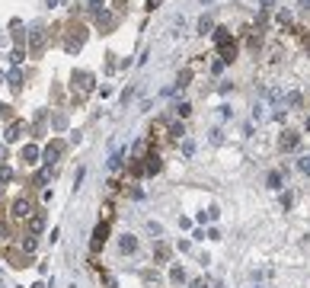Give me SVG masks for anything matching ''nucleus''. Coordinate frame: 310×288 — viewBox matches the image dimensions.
<instances>
[{
	"instance_id": "f257e3e1",
	"label": "nucleus",
	"mask_w": 310,
	"mask_h": 288,
	"mask_svg": "<svg viewBox=\"0 0 310 288\" xmlns=\"http://www.w3.org/2000/svg\"><path fill=\"white\" fill-rule=\"evenodd\" d=\"M71 90H74V99L83 102L86 96L96 90V77H93L90 71H74L71 74Z\"/></svg>"
},
{
	"instance_id": "f03ea898",
	"label": "nucleus",
	"mask_w": 310,
	"mask_h": 288,
	"mask_svg": "<svg viewBox=\"0 0 310 288\" xmlns=\"http://www.w3.org/2000/svg\"><path fill=\"white\" fill-rule=\"evenodd\" d=\"M83 42H86V26H80V23H67V36H64V51L77 54L80 48H83Z\"/></svg>"
},
{
	"instance_id": "7ed1b4c3",
	"label": "nucleus",
	"mask_w": 310,
	"mask_h": 288,
	"mask_svg": "<svg viewBox=\"0 0 310 288\" xmlns=\"http://www.w3.org/2000/svg\"><path fill=\"white\" fill-rule=\"evenodd\" d=\"M26 39H29V51H32V54H42L45 42H48V29H45L42 23H36V26L29 29V36H26Z\"/></svg>"
},
{
	"instance_id": "20e7f679",
	"label": "nucleus",
	"mask_w": 310,
	"mask_h": 288,
	"mask_svg": "<svg viewBox=\"0 0 310 288\" xmlns=\"http://www.w3.org/2000/svg\"><path fill=\"white\" fill-rule=\"evenodd\" d=\"M278 150H285V154H291V150H301V132H294V128H285L278 138Z\"/></svg>"
},
{
	"instance_id": "39448f33",
	"label": "nucleus",
	"mask_w": 310,
	"mask_h": 288,
	"mask_svg": "<svg viewBox=\"0 0 310 288\" xmlns=\"http://www.w3.org/2000/svg\"><path fill=\"white\" fill-rule=\"evenodd\" d=\"M118 26V16L112 10H99L96 13V29H103V36H109V32H116Z\"/></svg>"
},
{
	"instance_id": "423d86ee",
	"label": "nucleus",
	"mask_w": 310,
	"mask_h": 288,
	"mask_svg": "<svg viewBox=\"0 0 310 288\" xmlns=\"http://www.w3.org/2000/svg\"><path fill=\"white\" fill-rule=\"evenodd\" d=\"M109 240V221H99L96 228H93V237H90V250L93 253H99L103 250V243Z\"/></svg>"
},
{
	"instance_id": "0eeeda50",
	"label": "nucleus",
	"mask_w": 310,
	"mask_h": 288,
	"mask_svg": "<svg viewBox=\"0 0 310 288\" xmlns=\"http://www.w3.org/2000/svg\"><path fill=\"white\" fill-rule=\"evenodd\" d=\"M64 150H67V144H64L61 138H51V144L45 147V160H48V167H51L55 160H61V157H64Z\"/></svg>"
},
{
	"instance_id": "6e6552de",
	"label": "nucleus",
	"mask_w": 310,
	"mask_h": 288,
	"mask_svg": "<svg viewBox=\"0 0 310 288\" xmlns=\"http://www.w3.org/2000/svg\"><path fill=\"white\" fill-rule=\"evenodd\" d=\"M141 163H144V176H154V173L163 170V160H160V154H154V150L141 157Z\"/></svg>"
},
{
	"instance_id": "1a4fd4ad",
	"label": "nucleus",
	"mask_w": 310,
	"mask_h": 288,
	"mask_svg": "<svg viewBox=\"0 0 310 288\" xmlns=\"http://www.w3.org/2000/svg\"><path fill=\"white\" fill-rule=\"evenodd\" d=\"M26 231H29L32 237L42 234V231H45V211H32V215L26 218Z\"/></svg>"
},
{
	"instance_id": "9d476101",
	"label": "nucleus",
	"mask_w": 310,
	"mask_h": 288,
	"mask_svg": "<svg viewBox=\"0 0 310 288\" xmlns=\"http://www.w3.org/2000/svg\"><path fill=\"white\" fill-rule=\"evenodd\" d=\"M23 132H29V125H26L23 119H13V122H10V128H6V135H3V138L10 141V144H16L19 138H23Z\"/></svg>"
},
{
	"instance_id": "9b49d317",
	"label": "nucleus",
	"mask_w": 310,
	"mask_h": 288,
	"mask_svg": "<svg viewBox=\"0 0 310 288\" xmlns=\"http://www.w3.org/2000/svg\"><path fill=\"white\" fill-rule=\"evenodd\" d=\"M32 211H36V208H32V202H29L26 195H19L16 202H13V218H19V221H26Z\"/></svg>"
},
{
	"instance_id": "f8f14e48",
	"label": "nucleus",
	"mask_w": 310,
	"mask_h": 288,
	"mask_svg": "<svg viewBox=\"0 0 310 288\" xmlns=\"http://www.w3.org/2000/svg\"><path fill=\"white\" fill-rule=\"evenodd\" d=\"M218 51H221V61H224V64H231V61L237 58V42H233V39H227V42L218 45Z\"/></svg>"
},
{
	"instance_id": "ddd939ff",
	"label": "nucleus",
	"mask_w": 310,
	"mask_h": 288,
	"mask_svg": "<svg viewBox=\"0 0 310 288\" xmlns=\"http://www.w3.org/2000/svg\"><path fill=\"white\" fill-rule=\"evenodd\" d=\"M6 84H10L13 93H19V90H23V71H19V67H13V71L6 74Z\"/></svg>"
},
{
	"instance_id": "4468645a",
	"label": "nucleus",
	"mask_w": 310,
	"mask_h": 288,
	"mask_svg": "<svg viewBox=\"0 0 310 288\" xmlns=\"http://www.w3.org/2000/svg\"><path fill=\"white\" fill-rule=\"evenodd\" d=\"M266 186H269V189H281V186H285V173H281V170H269Z\"/></svg>"
},
{
	"instance_id": "2eb2a0df",
	"label": "nucleus",
	"mask_w": 310,
	"mask_h": 288,
	"mask_svg": "<svg viewBox=\"0 0 310 288\" xmlns=\"http://www.w3.org/2000/svg\"><path fill=\"white\" fill-rule=\"evenodd\" d=\"M118 250H122V253H134V250H138V237H134V234H122V237H118Z\"/></svg>"
},
{
	"instance_id": "dca6fc26",
	"label": "nucleus",
	"mask_w": 310,
	"mask_h": 288,
	"mask_svg": "<svg viewBox=\"0 0 310 288\" xmlns=\"http://www.w3.org/2000/svg\"><path fill=\"white\" fill-rule=\"evenodd\" d=\"M39 154H42V150H39L36 144H26V147L19 150V160H26V163H36V160H39Z\"/></svg>"
},
{
	"instance_id": "f3484780",
	"label": "nucleus",
	"mask_w": 310,
	"mask_h": 288,
	"mask_svg": "<svg viewBox=\"0 0 310 288\" xmlns=\"http://www.w3.org/2000/svg\"><path fill=\"white\" fill-rule=\"evenodd\" d=\"M170 282L173 285H183L186 282V269H183V266H173V269H170Z\"/></svg>"
},
{
	"instance_id": "a211bd4d",
	"label": "nucleus",
	"mask_w": 310,
	"mask_h": 288,
	"mask_svg": "<svg viewBox=\"0 0 310 288\" xmlns=\"http://www.w3.org/2000/svg\"><path fill=\"white\" fill-rule=\"evenodd\" d=\"M154 259H157V263H166V259H170V246H166V243H157V250H154Z\"/></svg>"
},
{
	"instance_id": "6ab92c4d",
	"label": "nucleus",
	"mask_w": 310,
	"mask_h": 288,
	"mask_svg": "<svg viewBox=\"0 0 310 288\" xmlns=\"http://www.w3.org/2000/svg\"><path fill=\"white\" fill-rule=\"evenodd\" d=\"M189 84H192V67H183V71H179V80H176V87L183 90V87H189Z\"/></svg>"
},
{
	"instance_id": "aec40b11",
	"label": "nucleus",
	"mask_w": 310,
	"mask_h": 288,
	"mask_svg": "<svg viewBox=\"0 0 310 288\" xmlns=\"http://www.w3.org/2000/svg\"><path fill=\"white\" fill-rule=\"evenodd\" d=\"M208 32H214V23L208 16H201L198 19V36H208Z\"/></svg>"
},
{
	"instance_id": "412c9836",
	"label": "nucleus",
	"mask_w": 310,
	"mask_h": 288,
	"mask_svg": "<svg viewBox=\"0 0 310 288\" xmlns=\"http://www.w3.org/2000/svg\"><path fill=\"white\" fill-rule=\"evenodd\" d=\"M227 39H231V29H227V26H218V29H214V42H227Z\"/></svg>"
},
{
	"instance_id": "4be33fe9",
	"label": "nucleus",
	"mask_w": 310,
	"mask_h": 288,
	"mask_svg": "<svg viewBox=\"0 0 310 288\" xmlns=\"http://www.w3.org/2000/svg\"><path fill=\"white\" fill-rule=\"evenodd\" d=\"M48 180H51V167H45V170H39V173H36V186H45Z\"/></svg>"
},
{
	"instance_id": "5701e85b",
	"label": "nucleus",
	"mask_w": 310,
	"mask_h": 288,
	"mask_svg": "<svg viewBox=\"0 0 310 288\" xmlns=\"http://www.w3.org/2000/svg\"><path fill=\"white\" fill-rule=\"evenodd\" d=\"M183 135H186L183 122H176V125H170V138H173V141H179V138H183Z\"/></svg>"
},
{
	"instance_id": "b1692460",
	"label": "nucleus",
	"mask_w": 310,
	"mask_h": 288,
	"mask_svg": "<svg viewBox=\"0 0 310 288\" xmlns=\"http://www.w3.org/2000/svg\"><path fill=\"white\" fill-rule=\"evenodd\" d=\"M19 246H23V253H32V250H36V237H23V240H19Z\"/></svg>"
},
{
	"instance_id": "393cba45",
	"label": "nucleus",
	"mask_w": 310,
	"mask_h": 288,
	"mask_svg": "<svg viewBox=\"0 0 310 288\" xmlns=\"http://www.w3.org/2000/svg\"><path fill=\"white\" fill-rule=\"evenodd\" d=\"M23 58H26V51H23V48H13V51H10V61H13V64H23Z\"/></svg>"
},
{
	"instance_id": "a878e982",
	"label": "nucleus",
	"mask_w": 310,
	"mask_h": 288,
	"mask_svg": "<svg viewBox=\"0 0 310 288\" xmlns=\"http://www.w3.org/2000/svg\"><path fill=\"white\" fill-rule=\"evenodd\" d=\"M122 167V150H116V154L109 157V170H118Z\"/></svg>"
},
{
	"instance_id": "bb28decb",
	"label": "nucleus",
	"mask_w": 310,
	"mask_h": 288,
	"mask_svg": "<svg viewBox=\"0 0 310 288\" xmlns=\"http://www.w3.org/2000/svg\"><path fill=\"white\" fill-rule=\"evenodd\" d=\"M246 45H249V51H256V48L262 45V39H259V32H253V36L246 39Z\"/></svg>"
},
{
	"instance_id": "cd10ccee",
	"label": "nucleus",
	"mask_w": 310,
	"mask_h": 288,
	"mask_svg": "<svg viewBox=\"0 0 310 288\" xmlns=\"http://www.w3.org/2000/svg\"><path fill=\"white\" fill-rule=\"evenodd\" d=\"M189 112H192V106H189V102H179V106H176V115H179V119H189Z\"/></svg>"
},
{
	"instance_id": "c85d7f7f",
	"label": "nucleus",
	"mask_w": 310,
	"mask_h": 288,
	"mask_svg": "<svg viewBox=\"0 0 310 288\" xmlns=\"http://www.w3.org/2000/svg\"><path fill=\"white\" fill-rule=\"evenodd\" d=\"M291 205H294V195H291V192H281V208H291Z\"/></svg>"
},
{
	"instance_id": "c756f323",
	"label": "nucleus",
	"mask_w": 310,
	"mask_h": 288,
	"mask_svg": "<svg viewBox=\"0 0 310 288\" xmlns=\"http://www.w3.org/2000/svg\"><path fill=\"white\" fill-rule=\"evenodd\" d=\"M278 26H291V13L288 10H278Z\"/></svg>"
},
{
	"instance_id": "7c9ffc66",
	"label": "nucleus",
	"mask_w": 310,
	"mask_h": 288,
	"mask_svg": "<svg viewBox=\"0 0 310 288\" xmlns=\"http://www.w3.org/2000/svg\"><path fill=\"white\" fill-rule=\"evenodd\" d=\"M298 170H301V173H307V176H310V154H307V157H301Z\"/></svg>"
},
{
	"instance_id": "2f4dec72",
	"label": "nucleus",
	"mask_w": 310,
	"mask_h": 288,
	"mask_svg": "<svg viewBox=\"0 0 310 288\" xmlns=\"http://www.w3.org/2000/svg\"><path fill=\"white\" fill-rule=\"evenodd\" d=\"M183 154H186V157L195 154V144H192V141H183Z\"/></svg>"
},
{
	"instance_id": "473e14b6",
	"label": "nucleus",
	"mask_w": 310,
	"mask_h": 288,
	"mask_svg": "<svg viewBox=\"0 0 310 288\" xmlns=\"http://www.w3.org/2000/svg\"><path fill=\"white\" fill-rule=\"evenodd\" d=\"M90 10H93V13H99V10H106V6H103V0H90Z\"/></svg>"
},
{
	"instance_id": "72a5a7b5",
	"label": "nucleus",
	"mask_w": 310,
	"mask_h": 288,
	"mask_svg": "<svg viewBox=\"0 0 310 288\" xmlns=\"http://www.w3.org/2000/svg\"><path fill=\"white\" fill-rule=\"evenodd\" d=\"M10 176H13V173H10V167L0 170V183H10Z\"/></svg>"
},
{
	"instance_id": "f704fd0d",
	"label": "nucleus",
	"mask_w": 310,
	"mask_h": 288,
	"mask_svg": "<svg viewBox=\"0 0 310 288\" xmlns=\"http://www.w3.org/2000/svg\"><path fill=\"white\" fill-rule=\"evenodd\" d=\"M221 71H224V61L218 58V61H214V64H211V74H221Z\"/></svg>"
},
{
	"instance_id": "c9c22d12",
	"label": "nucleus",
	"mask_w": 310,
	"mask_h": 288,
	"mask_svg": "<svg viewBox=\"0 0 310 288\" xmlns=\"http://www.w3.org/2000/svg\"><path fill=\"white\" fill-rule=\"evenodd\" d=\"M288 102H291V106L298 109V106H301V93H291V96H288Z\"/></svg>"
},
{
	"instance_id": "e433bc0d",
	"label": "nucleus",
	"mask_w": 310,
	"mask_h": 288,
	"mask_svg": "<svg viewBox=\"0 0 310 288\" xmlns=\"http://www.w3.org/2000/svg\"><path fill=\"white\" fill-rule=\"evenodd\" d=\"M160 3H163V0H147V10H151V13H154V10H157V6H160Z\"/></svg>"
},
{
	"instance_id": "4c0bfd02",
	"label": "nucleus",
	"mask_w": 310,
	"mask_h": 288,
	"mask_svg": "<svg viewBox=\"0 0 310 288\" xmlns=\"http://www.w3.org/2000/svg\"><path fill=\"white\" fill-rule=\"evenodd\" d=\"M189 288H208V285H205V279H195V282L189 285Z\"/></svg>"
},
{
	"instance_id": "58836bf2",
	"label": "nucleus",
	"mask_w": 310,
	"mask_h": 288,
	"mask_svg": "<svg viewBox=\"0 0 310 288\" xmlns=\"http://www.w3.org/2000/svg\"><path fill=\"white\" fill-rule=\"evenodd\" d=\"M272 6V0H259V10H269Z\"/></svg>"
},
{
	"instance_id": "ea45409f",
	"label": "nucleus",
	"mask_w": 310,
	"mask_h": 288,
	"mask_svg": "<svg viewBox=\"0 0 310 288\" xmlns=\"http://www.w3.org/2000/svg\"><path fill=\"white\" fill-rule=\"evenodd\" d=\"M304 48H307V51H310V36H304Z\"/></svg>"
},
{
	"instance_id": "a19ab883",
	"label": "nucleus",
	"mask_w": 310,
	"mask_h": 288,
	"mask_svg": "<svg viewBox=\"0 0 310 288\" xmlns=\"http://www.w3.org/2000/svg\"><path fill=\"white\" fill-rule=\"evenodd\" d=\"M6 237V228H3V224H0V240H3Z\"/></svg>"
},
{
	"instance_id": "79ce46f5",
	"label": "nucleus",
	"mask_w": 310,
	"mask_h": 288,
	"mask_svg": "<svg viewBox=\"0 0 310 288\" xmlns=\"http://www.w3.org/2000/svg\"><path fill=\"white\" fill-rule=\"evenodd\" d=\"M122 3H125V0H116V6H122Z\"/></svg>"
},
{
	"instance_id": "37998d69",
	"label": "nucleus",
	"mask_w": 310,
	"mask_h": 288,
	"mask_svg": "<svg viewBox=\"0 0 310 288\" xmlns=\"http://www.w3.org/2000/svg\"><path fill=\"white\" fill-rule=\"evenodd\" d=\"M106 288H116V285H106Z\"/></svg>"
},
{
	"instance_id": "c03bdc74",
	"label": "nucleus",
	"mask_w": 310,
	"mask_h": 288,
	"mask_svg": "<svg viewBox=\"0 0 310 288\" xmlns=\"http://www.w3.org/2000/svg\"><path fill=\"white\" fill-rule=\"evenodd\" d=\"M205 3H211V0H205Z\"/></svg>"
}]
</instances>
